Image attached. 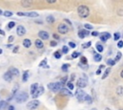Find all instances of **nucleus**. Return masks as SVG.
Returning <instances> with one entry per match:
<instances>
[{
	"label": "nucleus",
	"mask_w": 123,
	"mask_h": 110,
	"mask_svg": "<svg viewBox=\"0 0 123 110\" xmlns=\"http://www.w3.org/2000/svg\"><path fill=\"white\" fill-rule=\"evenodd\" d=\"M78 14L82 18H86L89 14V9L85 5H80L78 7Z\"/></svg>",
	"instance_id": "1"
},
{
	"label": "nucleus",
	"mask_w": 123,
	"mask_h": 110,
	"mask_svg": "<svg viewBox=\"0 0 123 110\" xmlns=\"http://www.w3.org/2000/svg\"><path fill=\"white\" fill-rule=\"evenodd\" d=\"M28 94L26 92H20L15 95V101L17 103H23L28 99Z\"/></svg>",
	"instance_id": "2"
},
{
	"label": "nucleus",
	"mask_w": 123,
	"mask_h": 110,
	"mask_svg": "<svg viewBox=\"0 0 123 110\" xmlns=\"http://www.w3.org/2000/svg\"><path fill=\"white\" fill-rule=\"evenodd\" d=\"M62 82H51V83H49V84L47 85V87H48L51 91H53V92H58V91H60V90L62 89Z\"/></svg>",
	"instance_id": "3"
},
{
	"label": "nucleus",
	"mask_w": 123,
	"mask_h": 110,
	"mask_svg": "<svg viewBox=\"0 0 123 110\" xmlns=\"http://www.w3.org/2000/svg\"><path fill=\"white\" fill-rule=\"evenodd\" d=\"M38 105H39V101L37 99H33V100H31L27 103L26 107H27L28 110H35L38 107Z\"/></svg>",
	"instance_id": "4"
},
{
	"label": "nucleus",
	"mask_w": 123,
	"mask_h": 110,
	"mask_svg": "<svg viewBox=\"0 0 123 110\" xmlns=\"http://www.w3.org/2000/svg\"><path fill=\"white\" fill-rule=\"evenodd\" d=\"M43 92H44V88H43V86H38V87H37V89L36 90V92H35V93L32 95L33 99H35L38 98L39 96H41V95L43 94Z\"/></svg>",
	"instance_id": "5"
},
{
	"label": "nucleus",
	"mask_w": 123,
	"mask_h": 110,
	"mask_svg": "<svg viewBox=\"0 0 123 110\" xmlns=\"http://www.w3.org/2000/svg\"><path fill=\"white\" fill-rule=\"evenodd\" d=\"M58 32H59L60 33H62V34H64V33H66L68 32V27H67L65 24L62 23V24H60V25L58 26Z\"/></svg>",
	"instance_id": "6"
},
{
	"label": "nucleus",
	"mask_w": 123,
	"mask_h": 110,
	"mask_svg": "<svg viewBox=\"0 0 123 110\" xmlns=\"http://www.w3.org/2000/svg\"><path fill=\"white\" fill-rule=\"evenodd\" d=\"M16 33L18 36H23L26 33V29L22 25H18L16 27Z\"/></svg>",
	"instance_id": "7"
},
{
	"label": "nucleus",
	"mask_w": 123,
	"mask_h": 110,
	"mask_svg": "<svg viewBox=\"0 0 123 110\" xmlns=\"http://www.w3.org/2000/svg\"><path fill=\"white\" fill-rule=\"evenodd\" d=\"M86 93H85V91H83V90H77L76 91V93H75V96L77 97V99H79V100H84L85 99V97H86Z\"/></svg>",
	"instance_id": "8"
},
{
	"label": "nucleus",
	"mask_w": 123,
	"mask_h": 110,
	"mask_svg": "<svg viewBox=\"0 0 123 110\" xmlns=\"http://www.w3.org/2000/svg\"><path fill=\"white\" fill-rule=\"evenodd\" d=\"M38 36H39V38L46 40L49 38V33L45 31H40V32H38Z\"/></svg>",
	"instance_id": "9"
},
{
	"label": "nucleus",
	"mask_w": 123,
	"mask_h": 110,
	"mask_svg": "<svg viewBox=\"0 0 123 110\" xmlns=\"http://www.w3.org/2000/svg\"><path fill=\"white\" fill-rule=\"evenodd\" d=\"M111 37V33H100V40L101 41H107L109 38Z\"/></svg>",
	"instance_id": "10"
},
{
	"label": "nucleus",
	"mask_w": 123,
	"mask_h": 110,
	"mask_svg": "<svg viewBox=\"0 0 123 110\" xmlns=\"http://www.w3.org/2000/svg\"><path fill=\"white\" fill-rule=\"evenodd\" d=\"M9 72L12 74V77H18L19 76V70L17 68H15V67H11L9 69Z\"/></svg>",
	"instance_id": "11"
},
{
	"label": "nucleus",
	"mask_w": 123,
	"mask_h": 110,
	"mask_svg": "<svg viewBox=\"0 0 123 110\" xmlns=\"http://www.w3.org/2000/svg\"><path fill=\"white\" fill-rule=\"evenodd\" d=\"M86 85H87V82H86V80H85L84 78H80V79L77 80V86H78V87L84 88V87H86Z\"/></svg>",
	"instance_id": "12"
},
{
	"label": "nucleus",
	"mask_w": 123,
	"mask_h": 110,
	"mask_svg": "<svg viewBox=\"0 0 123 110\" xmlns=\"http://www.w3.org/2000/svg\"><path fill=\"white\" fill-rule=\"evenodd\" d=\"M88 34H89V32L87 30H80L79 33H78V35H79L80 38H85Z\"/></svg>",
	"instance_id": "13"
},
{
	"label": "nucleus",
	"mask_w": 123,
	"mask_h": 110,
	"mask_svg": "<svg viewBox=\"0 0 123 110\" xmlns=\"http://www.w3.org/2000/svg\"><path fill=\"white\" fill-rule=\"evenodd\" d=\"M3 78H4L6 81L10 82V81H12V74H11L9 71H7V72L4 74V76H3Z\"/></svg>",
	"instance_id": "14"
},
{
	"label": "nucleus",
	"mask_w": 123,
	"mask_h": 110,
	"mask_svg": "<svg viewBox=\"0 0 123 110\" xmlns=\"http://www.w3.org/2000/svg\"><path fill=\"white\" fill-rule=\"evenodd\" d=\"M24 16H28V17H37L38 13L36 11H27V12H23Z\"/></svg>",
	"instance_id": "15"
},
{
	"label": "nucleus",
	"mask_w": 123,
	"mask_h": 110,
	"mask_svg": "<svg viewBox=\"0 0 123 110\" xmlns=\"http://www.w3.org/2000/svg\"><path fill=\"white\" fill-rule=\"evenodd\" d=\"M35 45H36V47L37 48V49H42L43 48V43H42V41L40 40V39H37L36 41H35Z\"/></svg>",
	"instance_id": "16"
},
{
	"label": "nucleus",
	"mask_w": 123,
	"mask_h": 110,
	"mask_svg": "<svg viewBox=\"0 0 123 110\" xmlns=\"http://www.w3.org/2000/svg\"><path fill=\"white\" fill-rule=\"evenodd\" d=\"M37 87H38V84H37V83H33V84L31 85V87H30V92H31V95H33V94L36 92V90L37 89Z\"/></svg>",
	"instance_id": "17"
},
{
	"label": "nucleus",
	"mask_w": 123,
	"mask_h": 110,
	"mask_svg": "<svg viewBox=\"0 0 123 110\" xmlns=\"http://www.w3.org/2000/svg\"><path fill=\"white\" fill-rule=\"evenodd\" d=\"M8 107V101L0 100V110H5Z\"/></svg>",
	"instance_id": "18"
},
{
	"label": "nucleus",
	"mask_w": 123,
	"mask_h": 110,
	"mask_svg": "<svg viewBox=\"0 0 123 110\" xmlns=\"http://www.w3.org/2000/svg\"><path fill=\"white\" fill-rule=\"evenodd\" d=\"M31 45H32V42H31V40H30V39L26 38V39H24V40H23V46H24L25 48H30V47H31Z\"/></svg>",
	"instance_id": "19"
},
{
	"label": "nucleus",
	"mask_w": 123,
	"mask_h": 110,
	"mask_svg": "<svg viewBox=\"0 0 123 110\" xmlns=\"http://www.w3.org/2000/svg\"><path fill=\"white\" fill-rule=\"evenodd\" d=\"M60 93H61L62 95H65V96H71V95H72L71 92H70L69 90L64 89V88H62V89L60 90Z\"/></svg>",
	"instance_id": "20"
},
{
	"label": "nucleus",
	"mask_w": 123,
	"mask_h": 110,
	"mask_svg": "<svg viewBox=\"0 0 123 110\" xmlns=\"http://www.w3.org/2000/svg\"><path fill=\"white\" fill-rule=\"evenodd\" d=\"M28 78H29V72L28 71H25L23 73V76H22V81L23 82H26L28 80Z\"/></svg>",
	"instance_id": "21"
},
{
	"label": "nucleus",
	"mask_w": 123,
	"mask_h": 110,
	"mask_svg": "<svg viewBox=\"0 0 123 110\" xmlns=\"http://www.w3.org/2000/svg\"><path fill=\"white\" fill-rule=\"evenodd\" d=\"M54 21H55V18H54L53 15H48V16L46 17V22H47V23L52 24V23H54Z\"/></svg>",
	"instance_id": "22"
},
{
	"label": "nucleus",
	"mask_w": 123,
	"mask_h": 110,
	"mask_svg": "<svg viewBox=\"0 0 123 110\" xmlns=\"http://www.w3.org/2000/svg\"><path fill=\"white\" fill-rule=\"evenodd\" d=\"M116 94H117L118 96H123V87H122V86L117 87V89H116Z\"/></svg>",
	"instance_id": "23"
},
{
	"label": "nucleus",
	"mask_w": 123,
	"mask_h": 110,
	"mask_svg": "<svg viewBox=\"0 0 123 110\" xmlns=\"http://www.w3.org/2000/svg\"><path fill=\"white\" fill-rule=\"evenodd\" d=\"M101 59H102V55H101L100 54H95V55H94V60H95L96 62L101 61Z\"/></svg>",
	"instance_id": "24"
},
{
	"label": "nucleus",
	"mask_w": 123,
	"mask_h": 110,
	"mask_svg": "<svg viewBox=\"0 0 123 110\" xmlns=\"http://www.w3.org/2000/svg\"><path fill=\"white\" fill-rule=\"evenodd\" d=\"M21 5L23 7H30L32 5V2H30V1H21Z\"/></svg>",
	"instance_id": "25"
},
{
	"label": "nucleus",
	"mask_w": 123,
	"mask_h": 110,
	"mask_svg": "<svg viewBox=\"0 0 123 110\" xmlns=\"http://www.w3.org/2000/svg\"><path fill=\"white\" fill-rule=\"evenodd\" d=\"M3 14H4V16H5V17H11V16H12V11H5L3 12Z\"/></svg>",
	"instance_id": "26"
},
{
	"label": "nucleus",
	"mask_w": 123,
	"mask_h": 110,
	"mask_svg": "<svg viewBox=\"0 0 123 110\" xmlns=\"http://www.w3.org/2000/svg\"><path fill=\"white\" fill-rule=\"evenodd\" d=\"M110 72H111V68H107V69H106V71H105V73H104V75H103V77H102V78H103V79H105V78L109 76Z\"/></svg>",
	"instance_id": "27"
},
{
	"label": "nucleus",
	"mask_w": 123,
	"mask_h": 110,
	"mask_svg": "<svg viewBox=\"0 0 123 110\" xmlns=\"http://www.w3.org/2000/svg\"><path fill=\"white\" fill-rule=\"evenodd\" d=\"M96 49H97V51L99 52V53H101V52H103V50H104V48H103V46L100 44V43H97L96 44Z\"/></svg>",
	"instance_id": "28"
},
{
	"label": "nucleus",
	"mask_w": 123,
	"mask_h": 110,
	"mask_svg": "<svg viewBox=\"0 0 123 110\" xmlns=\"http://www.w3.org/2000/svg\"><path fill=\"white\" fill-rule=\"evenodd\" d=\"M80 61H81V63H80V64H85V65H86V64H87V59H86V57H85V56H82Z\"/></svg>",
	"instance_id": "29"
},
{
	"label": "nucleus",
	"mask_w": 123,
	"mask_h": 110,
	"mask_svg": "<svg viewBox=\"0 0 123 110\" xmlns=\"http://www.w3.org/2000/svg\"><path fill=\"white\" fill-rule=\"evenodd\" d=\"M46 62H47V60H46V58H44V59L39 63L38 66H39V67H48V66L46 65Z\"/></svg>",
	"instance_id": "30"
},
{
	"label": "nucleus",
	"mask_w": 123,
	"mask_h": 110,
	"mask_svg": "<svg viewBox=\"0 0 123 110\" xmlns=\"http://www.w3.org/2000/svg\"><path fill=\"white\" fill-rule=\"evenodd\" d=\"M85 100H86V102H88V103H91V102H92V99H91V97L88 96V95H86V97H85Z\"/></svg>",
	"instance_id": "31"
},
{
	"label": "nucleus",
	"mask_w": 123,
	"mask_h": 110,
	"mask_svg": "<svg viewBox=\"0 0 123 110\" xmlns=\"http://www.w3.org/2000/svg\"><path fill=\"white\" fill-rule=\"evenodd\" d=\"M14 26H15V22H14V21H11V22H9V24H8V29H12Z\"/></svg>",
	"instance_id": "32"
},
{
	"label": "nucleus",
	"mask_w": 123,
	"mask_h": 110,
	"mask_svg": "<svg viewBox=\"0 0 123 110\" xmlns=\"http://www.w3.org/2000/svg\"><path fill=\"white\" fill-rule=\"evenodd\" d=\"M121 55H122V54H121L120 52H118V53H117V55H116V57L113 59V60L115 61V63H116V62H117V61H118V60L121 58Z\"/></svg>",
	"instance_id": "33"
},
{
	"label": "nucleus",
	"mask_w": 123,
	"mask_h": 110,
	"mask_svg": "<svg viewBox=\"0 0 123 110\" xmlns=\"http://www.w3.org/2000/svg\"><path fill=\"white\" fill-rule=\"evenodd\" d=\"M70 67V65L69 64H63L62 66V70L63 71V72H66L67 71V69Z\"/></svg>",
	"instance_id": "34"
},
{
	"label": "nucleus",
	"mask_w": 123,
	"mask_h": 110,
	"mask_svg": "<svg viewBox=\"0 0 123 110\" xmlns=\"http://www.w3.org/2000/svg\"><path fill=\"white\" fill-rule=\"evenodd\" d=\"M54 56H55L56 58H58V59H59V58H61V57H62V54H61L59 51H57V52H55V53H54Z\"/></svg>",
	"instance_id": "35"
},
{
	"label": "nucleus",
	"mask_w": 123,
	"mask_h": 110,
	"mask_svg": "<svg viewBox=\"0 0 123 110\" xmlns=\"http://www.w3.org/2000/svg\"><path fill=\"white\" fill-rule=\"evenodd\" d=\"M90 45H91V42H90V41H88V42H86V43H84V44L82 45V47H83L84 49H86V48H88Z\"/></svg>",
	"instance_id": "36"
},
{
	"label": "nucleus",
	"mask_w": 123,
	"mask_h": 110,
	"mask_svg": "<svg viewBox=\"0 0 123 110\" xmlns=\"http://www.w3.org/2000/svg\"><path fill=\"white\" fill-rule=\"evenodd\" d=\"M107 63H108L109 65L112 66V65H114V64H115V61H114L113 59H111V58H110V59H108V60H107Z\"/></svg>",
	"instance_id": "37"
},
{
	"label": "nucleus",
	"mask_w": 123,
	"mask_h": 110,
	"mask_svg": "<svg viewBox=\"0 0 123 110\" xmlns=\"http://www.w3.org/2000/svg\"><path fill=\"white\" fill-rule=\"evenodd\" d=\"M120 38V33H115L114 34H113V39L114 40H118Z\"/></svg>",
	"instance_id": "38"
},
{
	"label": "nucleus",
	"mask_w": 123,
	"mask_h": 110,
	"mask_svg": "<svg viewBox=\"0 0 123 110\" xmlns=\"http://www.w3.org/2000/svg\"><path fill=\"white\" fill-rule=\"evenodd\" d=\"M79 55H80V53H79V52H73L72 55H71V56H72L73 58H76V57H78Z\"/></svg>",
	"instance_id": "39"
},
{
	"label": "nucleus",
	"mask_w": 123,
	"mask_h": 110,
	"mask_svg": "<svg viewBox=\"0 0 123 110\" xmlns=\"http://www.w3.org/2000/svg\"><path fill=\"white\" fill-rule=\"evenodd\" d=\"M66 85H67V88L69 89V90H73V88H74V86H73V84H72V82H67L66 83Z\"/></svg>",
	"instance_id": "40"
},
{
	"label": "nucleus",
	"mask_w": 123,
	"mask_h": 110,
	"mask_svg": "<svg viewBox=\"0 0 123 110\" xmlns=\"http://www.w3.org/2000/svg\"><path fill=\"white\" fill-rule=\"evenodd\" d=\"M85 29L86 30H92V26L89 24H85Z\"/></svg>",
	"instance_id": "41"
},
{
	"label": "nucleus",
	"mask_w": 123,
	"mask_h": 110,
	"mask_svg": "<svg viewBox=\"0 0 123 110\" xmlns=\"http://www.w3.org/2000/svg\"><path fill=\"white\" fill-rule=\"evenodd\" d=\"M67 52H68V47L67 46H63L62 47V53L63 54H66Z\"/></svg>",
	"instance_id": "42"
},
{
	"label": "nucleus",
	"mask_w": 123,
	"mask_h": 110,
	"mask_svg": "<svg viewBox=\"0 0 123 110\" xmlns=\"http://www.w3.org/2000/svg\"><path fill=\"white\" fill-rule=\"evenodd\" d=\"M117 47H118V48H122V47H123V40H119V41H118Z\"/></svg>",
	"instance_id": "43"
},
{
	"label": "nucleus",
	"mask_w": 123,
	"mask_h": 110,
	"mask_svg": "<svg viewBox=\"0 0 123 110\" xmlns=\"http://www.w3.org/2000/svg\"><path fill=\"white\" fill-rule=\"evenodd\" d=\"M13 40H14V37H13L12 35H10V36H9V38H8V41L11 43V42H12Z\"/></svg>",
	"instance_id": "44"
},
{
	"label": "nucleus",
	"mask_w": 123,
	"mask_h": 110,
	"mask_svg": "<svg viewBox=\"0 0 123 110\" xmlns=\"http://www.w3.org/2000/svg\"><path fill=\"white\" fill-rule=\"evenodd\" d=\"M18 49H19V46H15V47L13 48V50H12V53H13V54H16L17 51H18Z\"/></svg>",
	"instance_id": "45"
},
{
	"label": "nucleus",
	"mask_w": 123,
	"mask_h": 110,
	"mask_svg": "<svg viewBox=\"0 0 123 110\" xmlns=\"http://www.w3.org/2000/svg\"><path fill=\"white\" fill-rule=\"evenodd\" d=\"M68 46H70L71 48H75V47H76V45H75L74 42H69V43H68Z\"/></svg>",
	"instance_id": "46"
},
{
	"label": "nucleus",
	"mask_w": 123,
	"mask_h": 110,
	"mask_svg": "<svg viewBox=\"0 0 123 110\" xmlns=\"http://www.w3.org/2000/svg\"><path fill=\"white\" fill-rule=\"evenodd\" d=\"M50 45H51L52 47H55V46H57V42L53 40V41H51V42H50Z\"/></svg>",
	"instance_id": "47"
},
{
	"label": "nucleus",
	"mask_w": 123,
	"mask_h": 110,
	"mask_svg": "<svg viewBox=\"0 0 123 110\" xmlns=\"http://www.w3.org/2000/svg\"><path fill=\"white\" fill-rule=\"evenodd\" d=\"M8 110H14V106L13 105H9L8 106Z\"/></svg>",
	"instance_id": "48"
},
{
	"label": "nucleus",
	"mask_w": 123,
	"mask_h": 110,
	"mask_svg": "<svg viewBox=\"0 0 123 110\" xmlns=\"http://www.w3.org/2000/svg\"><path fill=\"white\" fill-rule=\"evenodd\" d=\"M53 37H54L55 39H59V38H60V36H59L57 33H54V34H53Z\"/></svg>",
	"instance_id": "49"
},
{
	"label": "nucleus",
	"mask_w": 123,
	"mask_h": 110,
	"mask_svg": "<svg viewBox=\"0 0 123 110\" xmlns=\"http://www.w3.org/2000/svg\"><path fill=\"white\" fill-rule=\"evenodd\" d=\"M91 35L96 36V35H98V33H97V32H92V33H91Z\"/></svg>",
	"instance_id": "50"
},
{
	"label": "nucleus",
	"mask_w": 123,
	"mask_h": 110,
	"mask_svg": "<svg viewBox=\"0 0 123 110\" xmlns=\"http://www.w3.org/2000/svg\"><path fill=\"white\" fill-rule=\"evenodd\" d=\"M0 34H1V35H5V32H4L2 29H0Z\"/></svg>",
	"instance_id": "51"
},
{
	"label": "nucleus",
	"mask_w": 123,
	"mask_h": 110,
	"mask_svg": "<svg viewBox=\"0 0 123 110\" xmlns=\"http://www.w3.org/2000/svg\"><path fill=\"white\" fill-rule=\"evenodd\" d=\"M101 74V70L100 69H98L97 71H96V75H100Z\"/></svg>",
	"instance_id": "52"
},
{
	"label": "nucleus",
	"mask_w": 123,
	"mask_h": 110,
	"mask_svg": "<svg viewBox=\"0 0 123 110\" xmlns=\"http://www.w3.org/2000/svg\"><path fill=\"white\" fill-rule=\"evenodd\" d=\"M56 2V0H53V1H47V3H49V4H52V3H55Z\"/></svg>",
	"instance_id": "53"
},
{
	"label": "nucleus",
	"mask_w": 123,
	"mask_h": 110,
	"mask_svg": "<svg viewBox=\"0 0 123 110\" xmlns=\"http://www.w3.org/2000/svg\"><path fill=\"white\" fill-rule=\"evenodd\" d=\"M12 44H8L7 45V48H12Z\"/></svg>",
	"instance_id": "54"
},
{
	"label": "nucleus",
	"mask_w": 123,
	"mask_h": 110,
	"mask_svg": "<svg viewBox=\"0 0 123 110\" xmlns=\"http://www.w3.org/2000/svg\"><path fill=\"white\" fill-rule=\"evenodd\" d=\"M120 76H121V77H123V70L121 71V73H120Z\"/></svg>",
	"instance_id": "55"
},
{
	"label": "nucleus",
	"mask_w": 123,
	"mask_h": 110,
	"mask_svg": "<svg viewBox=\"0 0 123 110\" xmlns=\"http://www.w3.org/2000/svg\"><path fill=\"white\" fill-rule=\"evenodd\" d=\"M2 54V49H0V55Z\"/></svg>",
	"instance_id": "56"
},
{
	"label": "nucleus",
	"mask_w": 123,
	"mask_h": 110,
	"mask_svg": "<svg viewBox=\"0 0 123 110\" xmlns=\"http://www.w3.org/2000/svg\"><path fill=\"white\" fill-rule=\"evenodd\" d=\"M2 13H3V11H2L1 10H0V14H2Z\"/></svg>",
	"instance_id": "57"
},
{
	"label": "nucleus",
	"mask_w": 123,
	"mask_h": 110,
	"mask_svg": "<svg viewBox=\"0 0 123 110\" xmlns=\"http://www.w3.org/2000/svg\"><path fill=\"white\" fill-rule=\"evenodd\" d=\"M105 110H111V109H110V108H106Z\"/></svg>",
	"instance_id": "58"
},
{
	"label": "nucleus",
	"mask_w": 123,
	"mask_h": 110,
	"mask_svg": "<svg viewBox=\"0 0 123 110\" xmlns=\"http://www.w3.org/2000/svg\"><path fill=\"white\" fill-rule=\"evenodd\" d=\"M92 110H97V109H95V108H93V109H92Z\"/></svg>",
	"instance_id": "59"
}]
</instances>
